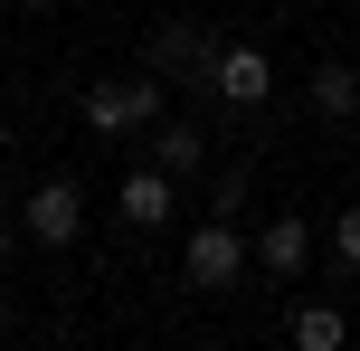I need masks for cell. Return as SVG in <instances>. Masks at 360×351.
<instances>
[{"label": "cell", "mask_w": 360, "mask_h": 351, "mask_svg": "<svg viewBox=\"0 0 360 351\" xmlns=\"http://www.w3.org/2000/svg\"><path fill=\"white\" fill-rule=\"evenodd\" d=\"M332 257L360 276V209H332Z\"/></svg>", "instance_id": "cell-11"}, {"label": "cell", "mask_w": 360, "mask_h": 351, "mask_svg": "<svg viewBox=\"0 0 360 351\" xmlns=\"http://www.w3.org/2000/svg\"><path fill=\"white\" fill-rule=\"evenodd\" d=\"M247 257L266 266V276H285V285H294V276H304V266H313V228L294 219V209H275V219L256 228V247H247Z\"/></svg>", "instance_id": "cell-7"}, {"label": "cell", "mask_w": 360, "mask_h": 351, "mask_svg": "<svg viewBox=\"0 0 360 351\" xmlns=\"http://www.w3.org/2000/svg\"><path fill=\"white\" fill-rule=\"evenodd\" d=\"M162 105H171V76H152V67L95 76L86 86V133H143V124H162Z\"/></svg>", "instance_id": "cell-1"}, {"label": "cell", "mask_w": 360, "mask_h": 351, "mask_svg": "<svg viewBox=\"0 0 360 351\" xmlns=\"http://www.w3.org/2000/svg\"><path fill=\"white\" fill-rule=\"evenodd\" d=\"M19 238H29V247H76V238H86V190H76L67 171L38 181L29 200H19Z\"/></svg>", "instance_id": "cell-2"}, {"label": "cell", "mask_w": 360, "mask_h": 351, "mask_svg": "<svg viewBox=\"0 0 360 351\" xmlns=\"http://www.w3.org/2000/svg\"><path fill=\"white\" fill-rule=\"evenodd\" d=\"M0 181H10V143H0Z\"/></svg>", "instance_id": "cell-14"}, {"label": "cell", "mask_w": 360, "mask_h": 351, "mask_svg": "<svg viewBox=\"0 0 360 351\" xmlns=\"http://www.w3.org/2000/svg\"><path fill=\"white\" fill-rule=\"evenodd\" d=\"M114 209H124V228H171V219H180V181H171L162 162H143V171H124Z\"/></svg>", "instance_id": "cell-6"}, {"label": "cell", "mask_w": 360, "mask_h": 351, "mask_svg": "<svg viewBox=\"0 0 360 351\" xmlns=\"http://www.w3.org/2000/svg\"><path fill=\"white\" fill-rule=\"evenodd\" d=\"M285 333H294V351H342V342H351V323L332 314V304H294Z\"/></svg>", "instance_id": "cell-10"}, {"label": "cell", "mask_w": 360, "mask_h": 351, "mask_svg": "<svg viewBox=\"0 0 360 351\" xmlns=\"http://www.w3.org/2000/svg\"><path fill=\"white\" fill-rule=\"evenodd\" d=\"M152 162H162L171 181H190V171H209V133L199 124H162L152 133Z\"/></svg>", "instance_id": "cell-9"}, {"label": "cell", "mask_w": 360, "mask_h": 351, "mask_svg": "<svg viewBox=\"0 0 360 351\" xmlns=\"http://www.w3.org/2000/svg\"><path fill=\"white\" fill-rule=\"evenodd\" d=\"M313 114H323V124H351L360 114V67L351 57H323V67H313Z\"/></svg>", "instance_id": "cell-8"}, {"label": "cell", "mask_w": 360, "mask_h": 351, "mask_svg": "<svg viewBox=\"0 0 360 351\" xmlns=\"http://www.w3.org/2000/svg\"><path fill=\"white\" fill-rule=\"evenodd\" d=\"M209 95H218V105H237V114L266 105V95H275V57H266V48H247V38H228V48H218Z\"/></svg>", "instance_id": "cell-5"}, {"label": "cell", "mask_w": 360, "mask_h": 351, "mask_svg": "<svg viewBox=\"0 0 360 351\" xmlns=\"http://www.w3.org/2000/svg\"><path fill=\"white\" fill-rule=\"evenodd\" d=\"M19 10H29V19H38V10H57V0H19Z\"/></svg>", "instance_id": "cell-13"}, {"label": "cell", "mask_w": 360, "mask_h": 351, "mask_svg": "<svg viewBox=\"0 0 360 351\" xmlns=\"http://www.w3.org/2000/svg\"><path fill=\"white\" fill-rule=\"evenodd\" d=\"M10 257H19V219H0V276H10Z\"/></svg>", "instance_id": "cell-12"}, {"label": "cell", "mask_w": 360, "mask_h": 351, "mask_svg": "<svg viewBox=\"0 0 360 351\" xmlns=\"http://www.w3.org/2000/svg\"><path fill=\"white\" fill-rule=\"evenodd\" d=\"M180 266H190V285H209V295H228V285L247 276V238H237V219H228V209H209V219L190 228Z\"/></svg>", "instance_id": "cell-3"}, {"label": "cell", "mask_w": 360, "mask_h": 351, "mask_svg": "<svg viewBox=\"0 0 360 351\" xmlns=\"http://www.w3.org/2000/svg\"><path fill=\"white\" fill-rule=\"evenodd\" d=\"M152 76H171V86H209V76H218V38L190 29V19L152 29Z\"/></svg>", "instance_id": "cell-4"}]
</instances>
